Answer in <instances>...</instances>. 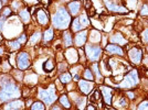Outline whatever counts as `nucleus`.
Listing matches in <instances>:
<instances>
[{
    "mask_svg": "<svg viewBox=\"0 0 148 110\" xmlns=\"http://www.w3.org/2000/svg\"><path fill=\"white\" fill-rule=\"evenodd\" d=\"M21 92L19 90V87L13 81H7L3 84L1 90H0V100L1 101H7L12 98L20 97Z\"/></svg>",
    "mask_w": 148,
    "mask_h": 110,
    "instance_id": "f257e3e1",
    "label": "nucleus"
},
{
    "mask_svg": "<svg viewBox=\"0 0 148 110\" xmlns=\"http://www.w3.org/2000/svg\"><path fill=\"white\" fill-rule=\"evenodd\" d=\"M70 14L65 9H60L59 11L53 16V24L56 26L58 29H65L69 24H70Z\"/></svg>",
    "mask_w": 148,
    "mask_h": 110,
    "instance_id": "f03ea898",
    "label": "nucleus"
},
{
    "mask_svg": "<svg viewBox=\"0 0 148 110\" xmlns=\"http://www.w3.org/2000/svg\"><path fill=\"white\" fill-rule=\"evenodd\" d=\"M39 96H40V98L43 100L45 104H48V105L52 104L56 99L54 87L51 86V88H50L49 90H48V89H41V90L39 92Z\"/></svg>",
    "mask_w": 148,
    "mask_h": 110,
    "instance_id": "7ed1b4c3",
    "label": "nucleus"
},
{
    "mask_svg": "<svg viewBox=\"0 0 148 110\" xmlns=\"http://www.w3.org/2000/svg\"><path fill=\"white\" fill-rule=\"evenodd\" d=\"M17 64H18L19 69H25L30 65V56L25 52L19 53L17 56Z\"/></svg>",
    "mask_w": 148,
    "mask_h": 110,
    "instance_id": "20e7f679",
    "label": "nucleus"
},
{
    "mask_svg": "<svg viewBox=\"0 0 148 110\" xmlns=\"http://www.w3.org/2000/svg\"><path fill=\"white\" fill-rule=\"evenodd\" d=\"M137 81H138V74H137V71H132V72L127 75V77L124 78L123 84L121 86H124V87H132V86L136 85Z\"/></svg>",
    "mask_w": 148,
    "mask_h": 110,
    "instance_id": "39448f33",
    "label": "nucleus"
},
{
    "mask_svg": "<svg viewBox=\"0 0 148 110\" xmlns=\"http://www.w3.org/2000/svg\"><path fill=\"white\" fill-rule=\"evenodd\" d=\"M87 56L91 61H96L99 58V55L102 53V49L99 46H91L88 45L86 48Z\"/></svg>",
    "mask_w": 148,
    "mask_h": 110,
    "instance_id": "423d86ee",
    "label": "nucleus"
},
{
    "mask_svg": "<svg viewBox=\"0 0 148 110\" xmlns=\"http://www.w3.org/2000/svg\"><path fill=\"white\" fill-rule=\"evenodd\" d=\"M130 58L133 63H139L140 60H142V51L139 49L134 48L130 52Z\"/></svg>",
    "mask_w": 148,
    "mask_h": 110,
    "instance_id": "0eeeda50",
    "label": "nucleus"
},
{
    "mask_svg": "<svg viewBox=\"0 0 148 110\" xmlns=\"http://www.w3.org/2000/svg\"><path fill=\"white\" fill-rule=\"evenodd\" d=\"M79 87H80L81 92L86 95V94H90V92H91V89H92V87H93V84L91 83V81L80 80V83H79Z\"/></svg>",
    "mask_w": 148,
    "mask_h": 110,
    "instance_id": "6e6552de",
    "label": "nucleus"
},
{
    "mask_svg": "<svg viewBox=\"0 0 148 110\" xmlns=\"http://www.w3.org/2000/svg\"><path fill=\"white\" fill-rule=\"evenodd\" d=\"M101 92H102V95H103V98H104V101L106 104H111V99H112V89L108 88V87H105V86H102L101 87Z\"/></svg>",
    "mask_w": 148,
    "mask_h": 110,
    "instance_id": "1a4fd4ad",
    "label": "nucleus"
},
{
    "mask_svg": "<svg viewBox=\"0 0 148 110\" xmlns=\"http://www.w3.org/2000/svg\"><path fill=\"white\" fill-rule=\"evenodd\" d=\"M86 37H87L86 31L79 33V34L75 37V40H74V41H75V44H76L77 46H82L84 43L86 42Z\"/></svg>",
    "mask_w": 148,
    "mask_h": 110,
    "instance_id": "9d476101",
    "label": "nucleus"
},
{
    "mask_svg": "<svg viewBox=\"0 0 148 110\" xmlns=\"http://www.w3.org/2000/svg\"><path fill=\"white\" fill-rule=\"evenodd\" d=\"M106 52H108L110 54H118V55H123V50L121 49L118 45L115 44H110L106 46Z\"/></svg>",
    "mask_w": 148,
    "mask_h": 110,
    "instance_id": "9b49d317",
    "label": "nucleus"
},
{
    "mask_svg": "<svg viewBox=\"0 0 148 110\" xmlns=\"http://www.w3.org/2000/svg\"><path fill=\"white\" fill-rule=\"evenodd\" d=\"M23 107V103L22 100H14L12 103L7 105V110H19Z\"/></svg>",
    "mask_w": 148,
    "mask_h": 110,
    "instance_id": "f8f14e48",
    "label": "nucleus"
},
{
    "mask_svg": "<svg viewBox=\"0 0 148 110\" xmlns=\"http://www.w3.org/2000/svg\"><path fill=\"white\" fill-rule=\"evenodd\" d=\"M80 8H81L80 1H73V2H71V3L69 5V9H70V11H71L72 14H76V13H79Z\"/></svg>",
    "mask_w": 148,
    "mask_h": 110,
    "instance_id": "ddd939ff",
    "label": "nucleus"
},
{
    "mask_svg": "<svg viewBox=\"0 0 148 110\" xmlns=\"http://www.w3.org/2000/svg\"><path fill=\"white\" fill-rule=\"evenodd\" d=\"M37 17H38L39 22H40L41 24H47V23H48V14L45 13V11L39 10L37 13Z\"/></svg>",
    "mask_w": 148,
    "mask_h": 110,
    "instance_id": "4468645a",
    "label": "nucleus"
},
{
    "mask_svg": "<svg viewBox=\"0 0 148 110\" xmlns=\"http://www.w3.org/2000/svg\"><path fill=\"white\" fill-rule=\"evenodd\" d=\"M106 5H107L108 9H110L111 11H115V12H125V11H126L124 8H122V7H119V6H115L113 2H110V1H107Z\"/></svg>",
    "mask_w": 148,
    "mask_h": 110,
    "instance_id": "2eb2a0df",
    "label": "nucleus"
},
{
    "mask_svg": "<svg viewBox=\"0 0 148 110\" xmlns=\"http://www.w3.org/2000/svg\"><path fill=\"white\" fill-rule=\"evenodd\" d=\"M63 37H64V43H65V46H66V48L71 46V45H72V43H73V40H72V37H71L70 32L65 31V32H64V34H63Z\"/></svg>",
    "mask_w": 148,
    "mask_h": 110,
    "instance_id": "dca6fc26",
    "label": "nucleus"
},
{
    "mask_svg": "<svg viewBox=\"0 0 148 110\" xmlns=\"http://www.w3.org/2000/svg\"><path fill=\"white\" fill-rule=\"evenodd\" d=\"M20 18L25 23H28L29 20H30V12L28 10H21L20 11Z\"/></svg>",
    "mask_w": 148,
    "mask_h": 110,
    "instance_id": "f3484780",
    "label": "nucleus"
},
{
    "mask_svg": "<svg viewBox=\"0 0 148 110\" xmlns=\"http://www.w3.org/2000/svg\"><path fill=\"white\" fill-rule=\"evenodd\" d=\"M43 39L45 42H49L51 41L52 39H53V30L52 29H48V30L44 32V35H43Z\"/></svg>",
    "mask_w": 148,
    "mask_h": 110,
    "instance_id": "a211bd4d",
    "label": "nucleus"
},
{
    "mask_svg": "<svg viewBox=\"0 0 148 110\" xmlns=\"http://www.w3.org/2000/svg\"><path fill=\"white\" fill-rule=\"evenodd\" d=\"M99 99H101V95H99V92L97 90V89H95L94 92H92V94H91V96H90V100L91 101H99Z\"/></svg>",
    "mask_w": 148,
    "mask_h": 110,
    "instance_id": "6ab92c4d",
    "label": "nucleus"
},
{
    "mask_svg": "<svg viewBox=\"0 0 148 110\" xmlns=\"http://www.w3.org/2000/svg\"><path fill=\"white\" fill-rule=\"evenodd\" d=\"M82 29V24H81L80 20L79 19H74L73 23H72V30L74 32H77V31H80Z\"/></svg>",
    "mask_w": 148,
    "mask_h": 110,
    "instance_id": "aec40b11",
    "label": "nucleus"
},
{
    "mask_svg": "<svg viewBox=\"0 0 148 110\" xmlns=\"http://www.w3.org/2000/svg\"><path fill=\"white\" fill-rule=\"evenodd\" d=\"M43 68L45 72H50V71H52V69L54 68V64H52V61L49 60V61H47L45 63H44Z\"/></svg>",
    "mask_w": 148,
    "mask_h": 110,
    "instance_id": "412c9836",
    "label": "nucleus"
},
{
    "mask_svg": "<svg viewBox=\"0 0 148 110\" xmlns=\"http://www.w3.org/2000/svg\"><path fill=\"white\" fill-rule=\"evenodd\" d=\"M60 103H61L66 109H69V108L71 107V104H70V101H69V99L66 96H61V98H60Z\"/></svg>",
    "mask_w": 148,
    "mask_h": 110,
    "instance_id": "4be33fe9",
    "label": "nucleus"
},
{
    "mask_svg": "<svg viewBox=\"0 0 148 110\" xmlns=\"http://www.w3.org/2000/svg\"><path fill=\"white\" fill-rule=\"evenodd\" d=\"M31 110H44V105L41 101H37L32 105Z\"/></svg>",
    "mask_w": 148,
    "mask_h": 110,
    "instance_id": "5701e85b",
    "label": "nucleus"
},
{
    "mask_svg": "<svg viewBox=\"0 0 148 110\" xmlns=\"http://www.w3.org/2000/svg\"><path fill=\"white\" fill-rule=\"evenodd\" d=\"M60 80H61L63 84H68V83L71 81V75L68 73L63 74V75H61V77H60Z\"/></svg>",
    "mask_w": 148,
    "mask_h": 110,
    "instance_id": "b1692460",
    "label": "nucleus"
},
{
    "mask_svg": "<svg viewBox=\"0 0 148 110\" xmlns=\"http://www.w3.org/2000/svg\"><path fill=\"white\" fill-rule=\"evenodd\" d=\"M8 45H9V48L12 50V51L20 49V46H21V44L18 42V40L17 41H12V42H8Z\"/></svg>",
    "mask_w": 148,
    "mask_h": 110,
    "instance_id": "393cba45",
    "label": "nucleus"
},
{
    "mask_svg": "<svg viewBox=\"0 0 148 110\" xmlns=\"http://www.w3.org/2000/svg\"><path fill=\"white\" fill-rule=\"evenodd\" d=\"M111 40H112V42H116V43H119V44H124V43L126 42L125 39L122 37V35H115V37H112Z\"/></svg>",
    "mask_w": 148,
    "mask_h": 110,
    "instance_id": "a878e982",
    "label": "nucleus"
},
{
    "mask_svg": "<svg viewBox=\"0 0 148 110\" xmlns=\"http://www.w3.org/2000/svg\"><path fill=\"white\" fill-rule=\"evenodd\" d=\"M84 77L88 80H93L94 76H93L92 71H91V69H85V72H84Z\"/></svg>",
    "mask_w": 148,
    "mask_h": 110,
    "instance_id": "bb28decb",
    "label": "nucleus"
},
{
    "mask_svg": "<svg viewBox=\"0 0 148 110\" xmlns=\"http://www.w3.org/2000/svg\"><path fill=\"white\" fill-rule=\"evenodd\" d=\"M76 104H77V107H79L80 109H83L84 106H85V99H84V98H79V99L76 100Z\"/></svg>",
    "mask_w": 148,
    "mask_h": 110,
    "instance_id": "cd10ccee",
    "label": "nucleus"
},
{
    "mask_svg": "<svg viewBox=\"0 0 148 110\" xmlns=\"http://www.w3.org/2000/svg\"><path fill=\"white\" fill-rule=\"evenodd\" d=\"M79 20H80L81 24H83V25H87L88 23H90V21L87 20V17L85 16V14H82V16H81V18L79 19Z\"/></svg>",
    "mask_w": 148,
    "mask_h": 110,
    "instance_id": "c85d7f7f",
    "label": "nucleus"
},
{
    "mask_svg": "<svg viewBox=\"0 0 148 110\" xmlns=\"http://www.w3.org/2000/svg\"><path fill=\"white\" fill-rule=\"evenodd\" d=\"M39 39H40V33H36V34H33L32 37L30 39V43L31 44H34L37 41H39Z\"/></svg>",
    "mask_w": 148,
    "mask_h": 110,
    "instance_id": "c756f323",
    "label": "nucleus"
},
{
    "mask_svg": "<svg viewBox=\"0 0 148 110\" xmlns=\"http://www.w3.org/2000/svg\"><path fill=\"white\" fill-rule=\"evenodd\" d=\"M138 110H148V101L142 103L140 106H139V108H138Z\"/></svg>",
    "mask_w": 148,
    "mask_h": 110,
    "instance_id": "7c9ffc66",
    "label": "nucleus"
},
{
    "mask_svg": "<svg viewBox=\"0 0 148 110\" xmlns=\"http://www.w3.org/2000/svg\"><path fill=\"white\" fill-rule=\"evenodd\" d=\"M25 41H27V37H25V34H22V35L18 39V42L20 43L21 45H22V44H25Z\"/></svg>",
    "mask_w": 148,
    "mask_h": 110,
    "instance_id": "2f4dec72",
    "label": "nucleus"
},
{
    "mask_svg": "<svg viewBox=\"0 0 148 110\" xmlns=\"http://www.w3.org/2000/svg\"><path fill=\"white\" fill-rule=\"evenodd\" d=\"M143 40L146 43H148V30H145L143 33Z\"/></svg>",
    "mask_w": 148,
    "mask_h": 110,
    "instance_id": "473e14b6",
    "label": "nucleus"
},
{
    "mask_svg": "<svg viewBox=\"0 0 148 110\" xmlns=\"http://www.w3.org/2000/svg\"><path fill=\"white\" fill-rule=\"evenodd\" d=\"M85 8H86V9L92 8V2H91V0H86V1H85Z\"/></svg>",
    "mask_w": 148,
    "mask_h": 110,
    "instance_id": "72a5a7b5",
    "label": "nucleus"
},
{
    "mask_svg": "<svg viewBox=\"0 0 148 110\" xmlns=\"http://www.w3.org/2000/svg\"><path fill=\"white\" fill-rule=\"evenodd\" d=\"M142 14H148V7L145 5L143 7V10H142Z\"/></svg>",
    "mask_w": 148,
    "mask_h": 110,
    "instance_id": "f704fd0d",
    "label": "nucleus"
},
{
    "mask_svg": "<svg viewBox=\"0 0 148 110\" xmlns=\"http://www.w3.org/2000/svg\"><path fill=\"white\" fill-rule=\"evenodd\" d=\"M86 110H96V108H95L94 105H88L86 107Z\"/></svg>",
    "mask_w": 148,
    "mask_h": 110,
    "instance_id": "c9c22d12",
    "label": "nucleus"
},
{
    "mask_svg": "<svg viewBox=\"0 0 148 110\" xmlns=\"http://www.w3.org/2000/svg\"><path fill=\"white\" fill-rule=\"evenodd\" d=\"M10 12H11L10 9H9V8H6V9H5V12H3V16H5V17H6V16H9Z\"/></svg>",
    "mask_w": 148,
    "mask_h": 110,
    "instance_id": "e433bc0d",
    "label": "nucleus"
},
{
    "mask_svg": "<svg viewBox=\"0 0 148 110\" xmlns=\"http://www.w3.org/2000/svg\"><path fill=\"white\" fill-rule=\"evenodd\" d=\"M90 16H91V17H94V16H95V10H94V9H93V8H90Z\"/></svg>",
    "mask_w": 148,
    "mask_h": 110,
    "instance_id": "4c0bfd02",
    "label": "nucleus"
},
{
    "mask_svg": "<svg viewBox=\"0 0 148 110\" xmlns=\"http://www.w3.org/2000/svg\"><path fill=\"white\" fill-rule=\"evenodd\" d=\"M3 22H5V20H3V17H2V18H0V30H1L2 26H3Z\"/></svg>",
    "mask_w": 148,
    "mask_h": 110,
    "instance_id": "58836bf2",
    "label": "nucleus"
},
{
    "mask_svg": "<svg viewBox=\"0 0 148 110\" xmlns=\"http://www.w3.org/2000/svg\"><path fill=\"white\" fill-rule=\"evenodd\" d=\"M144 76L148 78V69H145V75H144Z\"/></svg>",
    "mask_w": 148,
    "mask_h": 110,
    "instance_id": "ea45409f",
    "label": "nucleus"
},
{
    "mask_svg": "<svg viewBox=\"0 0 148 110\" xmlns=\"http://www.w3.org/2000/svg\"><path fill=\"white\" fill-rule=\"evenodd\" d=\"M52 110H60V108L56 106V107H53V108H52Z\"/></svg>",
    "mask_w": 148,
    "mask_h": 110,
    "instance_id": "a19ab883",
    "label": "nucleus"
},
{
    "mask_svg": "<svg viewBox=\"0 0 148 110\" xmlns=\"http://www.w3.org/2000/svg\"><path fill=\"white\" fill-rule=\"evenodd\" d=\"M128 96H130V98H133V97H134V95H133L132 92H128Z\"/></svg>",
    "mask_w": 148,
    "mask_h": 110,
    "instance_id": "79ce46f5",
    "label": "nucleus"
},
{
    "mask_svg": "<svg viewBox=\"0 0 148 110\" xmlns=\"http://www.w3.org/2000/svg\"><path fill=\"white\" fill-rule=\"evenodd\" d=\"M31 103H32V100H31V99H30V100H28V103H27V105H28V106H30Z\"/></svg>",
    "mask_w": 148,
    "mask_h": 110,
    "instance_id": "37998d69",
    "label": "nucleus"
},
{
    "mask_svg": "<svg viewBox=\"0 0 148 110\" xmlns=\"http://www.w3.org/2000/svg\"><path fill=\"white\" fill-rule=\"evenodd\" d=\"M7 1H8V0H1V2H2V3H6Z\"/></svg>",
    "mask_w": 148,
    "mask_h": 110,
    "instance_id": "c03bdc74",
    "label": "nucleus"
},
{
    "mask_svg": "<svg viewBox=\"0 0 148 110\" xmlns=\"http://www.w3.org/2000/svg\"><path fill=\"white\" fill-rule=\"evenodd\" d=\"M2 53H3V50H2V49H0V55L2 54Z\"/></svg>",
    "mask_w": 148,
    "mask_h": 110,
    "instance_id": "a18cd8bd",
    "label": "nucleus"
},
{
    "mask_svg": "<svg viewBox=\"0 0 148 110\" xmlns=\"http://www.w3.org/2000/svg\"><path fill=\"white\" fill-rule=\"evenodd\" d=\"M1 7H2V2L0 1V9H1Z\"/></svg>",
    "mask_w": 148,
    "mask_h": 110,
    "instance_id": "49530a36",
    "label": "nucleus"
}]
</instances>
